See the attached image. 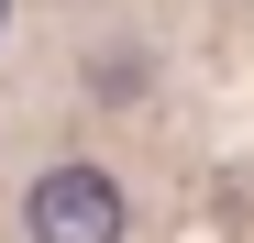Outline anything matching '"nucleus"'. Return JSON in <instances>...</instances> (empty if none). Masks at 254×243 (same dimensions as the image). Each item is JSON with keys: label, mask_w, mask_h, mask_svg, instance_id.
<instances>
[{"label": "nucleus", "mask_w": 254, "mask_h": 243, "mask_svg": "<svg viewBox=\"0 0 254 243\" xmlns=\"http://www.w3.org/2000/svg\"><path fill=\"white\" fill-rule=\"evenodd\" d=\"M33 243H122V188L100 166H45V188H33Z\"/></svg>", "instance_id": "nucleus-1"}, {"label": "nucleus", "mask_w": 254, "mask_h": 243, "mask_svg": "<svg viewBox=\"0 0 254 243\" xmlns=\"http://www.w3.org/2000/svg\"><path fill=\"white\" fill-rule=\"evenodd\" d=\"M0 11H11V0H0Z\"/></svg>", "instance_id": "nucleus-2"}]
</instances>
